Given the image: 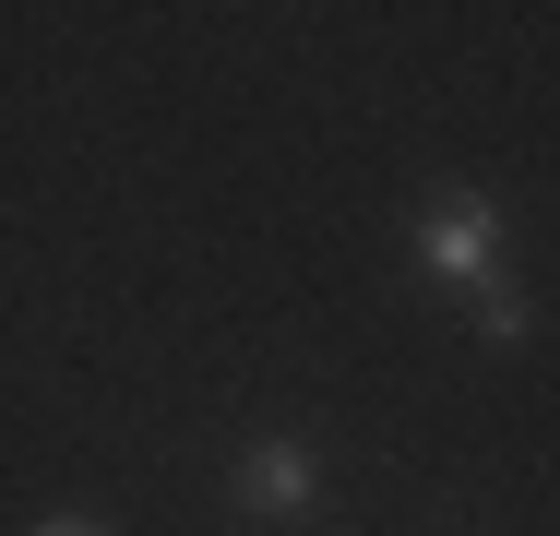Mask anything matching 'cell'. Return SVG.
Wrapping results in <instances>:
<instances>
[{
	"mask_svg": "<svg viewBox=\"0 0 560 536\" xmlns=\"http://www.w3.org/2000/svg\"><path fill=\"white\" fill-rule=\"evenodd\" d=\"M406 250H418L430 287H465V299H477V287H501V203H489V191H442V203L418 214Z\"/></svg>",
	"mask_w": 560,
	"mask_h": 536,
	"instance_id": "6da1fadb",
	"label": "cell"
},
{
	"mask_svg": "<svg viewBox=\"0 0 560 536\" xmlns=\"http://www.w3.org/2000/svg\"><path fill=\"white\" fill-rule=\"evenodd\" d=\"M311 501H323V453H311V441H250V453H238V513H275V525H287V513H311Z\"/></svg>",
	"mask_w": 560,
	"mask_h": 536,
	"instance_id": "7a4b0ae2",
	"label": "cell"
},
{
	"mask_svg": "<svg viewBox=\"0 0 560 536\" xmlns=\"http://www.w3.org/2000/svg\"><path fill=\"white\" fill-rule=\"evenodd\" d=\"M477 334H489V346H537V311H525L513 287H477Z\"/></svg>",
	"mask_w": 560,
	"mask_h": 536,
	"instance_id": "3957f363",
	"label": "cell"
},
{
	"mask_svg": "<svg viewBox=\"0 0 560 536\" xmlns=\"http://www.w3.org/2000/svg\"><path fill=\"white\" fill-rule=\"evenodd\" d=\"M36 536H119V525H96V513H48Z\"/></svg>",
	"mask_w": 560,
	"mask_h": 536,
	"instance_id": "277c9868",
	"label": "cell"
}]
</instances>
